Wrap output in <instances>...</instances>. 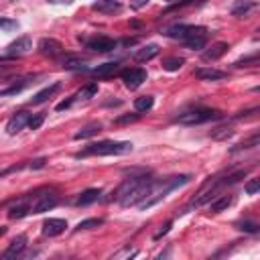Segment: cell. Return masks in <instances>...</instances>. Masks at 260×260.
Returning a JSON list of instances; mask_svg holds the SVG:
<instances>
[{
	"label": "cell",
	"mask_w": 260,
	"mask_h": 260,
	"mask_svg": "<svg viewBox=\"0 0 260 260\" xmlns=\"http://www.w3.org/2000/svg\"><path fill=\"white\" fill-rule=\"evenodd\" d=\"M8 61H14V59L8 57V55H0V65H2V63H8Z\"/></svg>",
	"instance_id": "cell-45"
},
{
	"label": "cell",
	"mask_w": 260,
	"mask_h": 260,
	"mask_svg": "<svg viewBox=\"0 0 260 260\" xmlns=\"http://www.w3.org/2000/svg\"><path fill=\"white\" fill-rule=\"evenodd\" d=\"M45 122V114H35V116H30V120H28V128L30 130H37V128H41V124Z\"/></svg>",
	"instance_id": "cell-38"
},
{
	"label": "cell",
	"mask_w": 260,
	"mask_h": 260,
	"mask_svg": "<svg viewBox=\"0 0 260 260\" xmlns=\"http://www.w3.org/2000/svg\"><path fill=\"white\" fill-rule=\"evenodd\" d=\"M195 77L201 81H219V79H225L228 73L213 69V67H199V69H195Z\"/></svg>",
	"instance_id": "cell-15"
},
{
	"label": "cell",
	"mask_w": 260,
	"mask_h": 260,
	"mask_svg": "<svg viewBox=\"0 0 260 260\" xmlns=\"http://www.w3.org/2000/svg\"><path fill=\"white\" fill-rule=\"evenodd\" d=\"M169 252H171V250L167 248V250H165L162 254H158V258H156V260H167V258H169Z\"/></svg>",
	"instance_id": "cell-44"
},
{
	"label": "cell",
	"mask_w": 260,
	"mask_h": 260,
	"mask_svg": "<svg viewBox=\"0 0 260 260\" xmlns=\"http://www.w3.org/2000/svg\"><path fill=\"white\" fill-rule=\"evenodd\" d=\"M91 8L98 10V12H104V14H116V12L122 10V4L114 2V0H100V2H93Z\"/></svg>",
	"instance_id": "cell-20"
},
{
	"label": "cell",
	"mask_w": 260,
	"mask_h": 260,
	"mask_svg": "<svg viewBox=\"0 0 260 260\" xmlns=\"http://www.w3.org/2000/svg\"><path fill=\"white\" fill-rule=\"evenodd\" d=\"M102 130V124L100 122H91V124H87V126H83L79 132H75V140H85V138H91V136H95L98 132Z\"/></svg>",
	"instance_id": "cell-23"
},
{
	"label": "cell",
	"mask_w": 260,
	"mask_h": 260,
	"mask_svg": "<svg viewBox=\"0 0 260 260\" xmlns=\"http://www.w3.org/2000/svg\"><path fill=\"white\" fill-rule=\"evenodd\" d=\"M4 234H6V228H4V225H0V236H4Z\"/></svg>",
	"instance_id": "cell-46"
},
{
	"label": "cell",
	"mask_w": 260,
	"mask_h": 260,
	"mask_svg": "<svg viewBox=\"0 0 260 260\" xmlns=\"http://www.w3.org/2000/svg\"><path fill=\"white\" fill-rule=\"evenodd\" d=\"M189 30H191V24H173V26H169L165 30V35L169 39H175V41H181L183 43L189 37Z\"/></svg>",
	"instance_id": "cell-18"
},
{
	"label": "cell",
	"mask_w": 260,
	"mask_h": 260,
	"mask_svg": "<svg viewBox=\"0 0 260 260\" xmlns=\"http://www.w3.org/2000/svg\"><path fill=\"white\" fill-rule=\"evenodd\" d=\"M154 179H150V177H144L142 179V183L138 185V187H134L122 201H120V205L122 207H132V205H140L148 195H150V191H152V187H154Z\"/></svg>",
	"instance_id": "cell-4"
},
{
	"label": "cell",
	"mask_w": 260,
	"mask_h": 260,
	"mask_svg": "<svg viewBox=\"0 0 260 260\" xmlns=\"http://www.w3.org/2000/svg\"><path fill=\"white\" fill-rule=\"evenodd\" d=\"M207 28L205 26H199V24H191V30H189V37L183 41L189 49H193V51H199V49H203L205 45H207Z\"/></svg>",
	"instance_id": "cell-5"
},
{
	"label": "cell",
	"mask_w": 260,
	"mask_h": 260,
	"mask_svg": "<svg viewBox=\"0 0 260 260\" xmlns=\"http://www.w3.org/2000/svg\"><path fill=\"white\" fill-rule=\"evenodd\" d=\"M32 49V41L28 37H18L16 41H12L8 47H6V55L12 57V59H18L22 57L24 53H28Z\"/></svg>",
	"instance_id": "cell-9"
},
{
	"label": "cell",
	"mask_w": 260,
	"mask_h": 260,
	"mask_svg": "<svg viewBox=\"0 0 260 260\" xmlns=\"http://www.w3.org/2000/svg\"><path fill=\"white\" fill-rule=\"evenodd\" d=\"M244 191H246L248 195H256V193L260 191V179H250V181L244 185Z\"/></svg>",
	"instance_id": "cell-36"
},
{
	"label": "cell",
	"mask_w": 260,
	"mask_h": 260,
	"mask_svg": "<svg viewBox=\"0 0 260 260\" xmlns=\"http://www.w3.org/2000/svg\"><path fill=\"white\" fill-rule=\"evenodd\" d=\"M73 100H75V95H71L69 100H63V102H59V104L55 106V110H57V112H63V110H67V108L73 104Z\"/></svg>",
	"instance_id": "cell-41"
},
{
	"label": "cell",
	"mask_w": 260,
	"mask_h": 260,
	"mask_svg": "<svg viewBox=\"0 0 260 260\" xmlns=\"http://www.w3.org/2000/svg\"><path fill=\"white\" fill-rule=\"evenodd\" d=\"M209 136H211L213 140H225V138L234 136V128H232V126H217V128H213V130L209 132Z\"/></svg>",
	"instance_id": "cell-29"
},
{
	"label": "cell",
	"mask_w": 260,
	"mask_h": 260,
	"mask_svg": "<svg viewBox=\"0 0 260 260\" xmlns=\"http://www.w3.org/2000/svg\"><path fill=\"white\" fill-rule=\"evenodd\" d=\"M248 175V169H240V171H236V173H232V175H228L223 181H221V185H234V183H238V181H242L244 177Z\"/></svg>",
	"instance_id": "cell-33"
},
{
	"label": "cell",
	"mask_w": 260,
	"mask_h": 260,
	"mask_svg": "<svg viewBox=\"0 0 260 260\" xmlns=\"http://www.w3.org/2000/svg\"><path fill=\"white\" fill-rule=\"evenodd\" d=\"M140 118V114H124V116H118L116 120H114V124H132V122H136Z\"/></svg>",
	"instance_id": "cell-37"
},
{
	"label": "cell",
	"mask_w": 260,
	"mask_h": 260,
	"mask_svg": "<svg viewBox=\"0 0 260 260\" xmlns=\"http://www.w3.org/2000/svg\"><path fill=\"white\" fill-rule=\"evenodd\" d=\"M120 77H122V81L128 89H136L146 81V71L140 69V67H130V69H124L120 73Z\"/></svg>",
	"instance_id": "cell-6"
},
{
	"label": "cell",
	"mask_w": 260,
	"mask_h": 260,
	"mask_svg": "<svg viewBox=\"0 0 260 260\" xmlns=\"http://www.w3.org/2000/svg\"><path fill=\"white\" fill-rule=\"evenodd\" d=\"M37 49H39V53H41V55H47V57H57V55H61L63 45H61L57 39H49V37H45V39H41V41H39Z\"/></svg>",
	"instance_id": "cell-13"
},
{
	"label": "cell",
	"mask_w": 260,
	"mask_h": 260,
	"mask_svg": "<svg viewBox=\"0 0 260 260\" xmlns=\"http://www.w3.org/2000/svg\"><path fill=\"white\" fill-rule=\"evenodd\" d=\"M232 203H234V197H232V195H217V197L211 201V211H213V213H219V211L228 209Z\"/></svg>",
	"instance_id": "cell-24"
},
{
	"label": "cell",
	"mask_w": 260,
	"mask_h": 260,
	"mask_svg": "<svg viewBox=\"0 0 260 260\" xmlns=\"http://www.w3.org/2000/svg\"><path fill=\"white\" fill-rule=\"evenodd\" d=\"M191 181V175H179V177H171V179H165L162 183H154V187H152V191H150V195L138 205L140 209H146V207H152L154 203H158L160 199H165L173 189H177V187H181V185H185V183H189Z\"/></svg>",
	"instance_id": "cell-2"
},
{
	"label": "cell",
	"mask_w": 260,
	"mask_h": 260,
	"mask_svg": "<svg viewBox=\"0 0 260 260\" xmlns=\"http://www.w3.org/2000/svg\"><path fill=\"white\" fill-rule=\"evenodd\" d=\"M221 118V112L219 110H213V108H195V110H187L183 114H179L175 118L177 124L181 126H197V124H203V122H209V120H217Z\"/></svg>",
	"instance_id": "cell-3"
},
{
	"label": "cell",
	"mask_w": 260,
	"mask_h": 260,
	"mask_svg": "<svg viewBox=\"0 0 260 260\" xmlns=\"http://www.w3.org/2000/svg\"><path fill=\"white\" fill-rule=\"evenodd\" d=\"M57 203H59L57 193H45V195H39V199L30 205V211L32 213H45V211H51L53 207H57Z\"/></svg>",
	"instance_id": "cell-8"
},
{
	"label": "cell",
	"mask_w": 260,
	"mask_h": 260,
	"mask_svg": "<svg viewBox=\"0 0 260 260\" xmlns=\"http://www.w3.org/2000/svg\"><path fill=\"white\" fill-rule=\"evenodd\" d=\"M24 248H26V236L20 234V236H16V238L8 244V248L0 254V260H16V258L24 252Z\"/></svg>",
	"instance_id": "cell-7"
},
{
	"label": "cell",
	"mask_w": 260,
	"mask_h": 260,
	"mask_svg": "<svg viewBox=\"0 0 260 260\" xmlns=\"http://www.w3.org/2000/svg\"><path fill=\"white\" fill-rule=\"evenodd\" d=\"M65 230H67V221L61 219V217H49V219L43 221V228H41V232H43L45 236H49V238L59 236V234H63Z\"/></svg>",
	"instance_id": "cell-12"
},
{
	"label": "cell",
	"mask_w": 260,
	"mask_h": 260,
	"mask_svg": "<svg viewBox=\"0 0 260 260\" xmlns=\"http://www.w3.org/2000/svg\"><path fill=\"white\" fill-rule=\"evenodd\" d=\"M98 93V83H87V85H83L77 93H75V98H81V100H89V98H93Z\"/></svg>",
	"instance_id": "cell-31"
},
{
	"label": "cell",
	"mask_w": 260,
	"mask_h": 260,
	"mask_svg": "<svg viewBox=\"0 0 260 260\" xmlns=\"http://www.w3.org/2000/svg\"><path fill=\"white\" fill-rule=\"evenodd\" d=\"M183 65H185L183 57H169L162 61V69H167V71H179Z\"/></svg>",
	"instance_id": "cell-30"
},
{
	"label": "cell",
	"mask_w": 260,
	"mask_h": 260,
	"mask_svg": "<svg viewBox=\"0 0 260 260\" xmlns=\"http://www.w3.org/2000/svg\"><path fill=\"white\" fill-rule=\"evenodd\" d=\"M30 116L32 114H28V112H16L10 120H8V124H6V132L10 134V136H14V134H18L26 124H28V120H30Z\"/></svg>",
	"instance_id": "cell-11"
},
{
	"label": "cell",
	"mask_w": 260,
	"mask_h": 260,
	"mask_svg": "<svg viewBox=\"0 0 260 260\" xmlns=\"http://www.w3.org/2000/svg\"><path fill=\"white\" fill-rule=\"evenodd\" d=\"M136 256H138V252H132V256H130V258H128V260H134V258H136Z\"/></svg>",
	"instance_id": "cell-47"
},
{
	"label": "cell",
	"mask_w": 260,
	"mask_h": 260,
	"mask_svg": "<svg viewBox=\"0 0 260 260\" xmlns=\"http://www.w3.org/2000/svg\"><path fill=\"white\" fill-rule=\"evenodd\" d=\"M59 89H61V83H59V81H55L53 85H47V87H43L41 91H37V93L32 95L30 104H35V106H37V104H45V102H47L49 98H53Z\"/></svg>",
	"instance_id": "cell-16"
},
{
	"label": "cell",
	"mask_w": 260,
	"mask_h": 260,
	"mask_svg": "<svg viewBox=\"0 0 260 260\" xmlns=\"http://www.w3.org/2000/svg\"><path fill=\"white\" fill-rule=\"evenodd\" d=\"M258 142H260V136H258V134H252L250 138H246V140L238 142L236 146H232V148H230V152L234 154V152H240V150H248V148H254V146H258Z\"/></svg>",
	"instance_id": "cell-25"
},
{
	"label": "cell",
	"mask_w": 260,
	"mask_h": 260,
	"mask_svg": "<svg viewBox=\"0 0 260 260\" xmlns=\"http://www.w3.org/2000/svg\"><path fill=\"white\" fill-rule=\"evenodd\" d=\"M258 63V55H250V57H242L234 63V67H250V65H256Z\"/></svg>",
	"instance_id": "cell-35"
},
{
	"label": "cell",
	"mask_w": 260,
	"mask_h": 260,
	"mask_svg": "<svg viewBox=\"0 0 260 260\" xmlns=\"http://www.w3.org/2000/svg\"><path fill=\"white\" fill-rule=\"evenodd\" d=\"M228 49H230V45L228 43H223V41H217V43H213L211 47H207L205 51H203V61H217L219 57H223L225 53H228Z\"/></svg>",
	"instance_id": "cell-14"
},
{
	"label": "cell",
	"mask_w": 260,
	"mask_h": 260,
	"mask_svg": "<svg viewBox=\"0 0 260 260\" xmlns=\"http://www.w3.org/2000/svg\"><path fill=\"white\" fill-rule=\"evenodd\" d=\"M120 69V61H108V63H102L98 67L91 69V75L93 77H108L112 73H116Z\"/></svg>",
	"instance_id": "cell-21"
},
{
	"label": "cell",
	"mask_w": 260,
	"mask_h": 260,
	"mask_svg": "<svg viewBox=\"0 0 260 260\" xmlns=\"http://www.w3.org/2000/svg\"><path fill=\"white\" fill-rule=\"evenodd\" d=\"M102 223H104V219H102V217H89V219L79 221L75 230H91V228H98V225H102Z\"/></svg>",
	"instance_id": "cell-34"
},
{
	"label": "cell",
	"mask_w": 260,
	"mask_h": 260,
	"mask_svg": "<svg viewBox=\"0 0 260 260\" xmlns=\"http://www.w3.org/2000/svg\"><path fill=\"white\" fill-rule=\"evenodd\" d=\"M158 53H160V47H158V45H154V43H150V45H146V47L138 49V51L134 53V59H136L138 63H144V61L154 59Z\"/></svg>",
	"instance_id": "cell-17"
},
{
	"label": "cell",
	"mask_w": 260,
	"mask_h": 260,
	"mask_svg": "<svg viewBox=\"0 0 260 260\" xmlns=\"http://www.w3.org/2000/svg\"><path fill=\"white\" fill-rule=\"evenodd\" d=\"M171 225H173V221H169V223H165V228H162L160 232H156V234H154V240H160V238H162V236H165V234H167V232L171 230Z\"/></svg>",
	"instance_id": "cell-43"
},
{
	"label": "cell",
	"mask_w": 260,
	"mask_h": 260,
	"mask_svg": "<svg viewBox=\"0 0 260 260\" xmlns=\"http://www.w3.org/2000/svg\"><path fill=\"white\" fill-rule=\"evenodd\" d=\"M45 162H47V158H37V160H32V162L28 165V169H43Z\"/></svg>",
	"instance_id": "cell-42"
},
{
	"label": "cell",
	"mask_w": 260,
	"mask_h": 260,
	"mask_svg": "<svg viewBox=\"0 0 260 260\" xmlns=\"http://www.w3.org/2000/svg\"><path fill=\"white\" fill-rule=\"evenodd\" d=\"M16 26H18L16 20H12V18H2V16H0V28H4V30H12V28H16Z\"/></svg>",
	"instance_id": "cell-40"
},
{
	"label": "cell",
	"mask_w": 260,
	"mask_h": 260,
	"mask_svg": "<svg viewBox=\"0 0 260 260\" xmlns=\"http://www.w3.org/2000/svg\"><path fill=\"white\" fill-rule=\"evenodd\" d=\"M238 230L248 232V234H256L258 232V223L256 221H242V223H238Z\"/></svg>",
	"instance_id": "cell-39"
},
{
	"label": "cell",
	"mask_w": 260,
	"mask_h": 260,
	"mask_svg": "<svg viewBox=\"0 0 260 260\" xmlns=\"http://www.w3.org/2000/svg\"><path fill=\"white\" fill-rule=\"evenodd\" d=\"M132 152V142H118V140H102V142H93L87 144L81 152H77L75 156H118V154H128Z\"/></svg>",
	"instance_id": "cell-1"
},
{
	"label": "cell",
	"mask_w": 260,
	"mask_h": 260,
	"mask_svg": "<svg viewBox=\"0 0 260 260\" xmlns=\"http://www.w3.org/2000/svg\"><path fill=\"white\" fill-rule=\"evenodd\" d=\"M215 197H217V195H215V187H213V189H207V191H203L197 199L191 201V207H201V205H205V203H211Z\"/></svg>",
	"instance_id": "cell-28"
},
{
	"label": "cell",
	"mask_w": 260,
	"mask_h": 260,
	"mask_svg": "<svg viewBox=\"0 0 260 260\" xmlns=\"http://www.w3.org/2000/svg\"><path fill=\"white\" fill-rule=\"evenodd\" d=\"M28 213H30V205L26 201H18V203H14V205L8 207V217L10 219H22Z\"/></svg>",
	"instance_id": "cell-22"
},
{
	"label": "cell",
	"mask_w": 260,
	"mask_h": 260,
	"mask_svg": "<svg viewBox=\"0 0 260 260\" xmlns=\"http://www.w3.org/2000/svg\"><path fill=\"white\" fill-rule=\"evenodd\" d=\"M85 45H87V49H91L95 53H110V51L116 49V41L110 39V37H102V35L85 41Z\"/></svg>",
	"instance_id": "cell-10"
},
{
	"label": "cell",
	"mask_w": 260,
	"mask_h": 260,
	"mask_svg": "<svg viewBox=\"0 0 260 260\" xmlns=\"http://www.w3.org/2000/svg\"><path fill=\"white\" fill-rule=\"evenodd\" d=\"M252 8H254V2H240V4H236V6L232 8V14L238 16V18H242V16H246Z\"/></svg>",
	"instance_id": "cell-32"
},
{
	"label": "cell",
	"mask_w": 260,
	"mask_h": 260,
	"mask_svg": "<svg viewBox=\"0 0 260 260\" xmlns=\"http://www.w3.org/2000/svg\"><path fill=\"white\" fill-rule=\"evenodd\" d=\"M100 195H102V191L100 189H95V187H91V189H85L77 199H75V205L77 207H85V205H91V203H95L98 199H100Z\"/></svg>",
	"instance_id": "cell-19"
},
{
	"label": "cell",
	"mask_w": 260,
	"mask_h": 260,
	"mask_svg": "<svg viewBox=\"0 0 260 260\" xmlns=\"http://www.w3.org/2000/svg\"><path fill=\"white\" fill-rule=\"evenodd\" d=\"M85 59H81V57H75V55H65L63 59H61V65L65 67V69H85Z\"/></svg>",
	"instance_id": "cell-26"
},
{
	"label": "cell",
	"mask_w": 260,
	"mask_h": 260,
	"mask_svg": "<svg viewBox=\"0 0 260 260\" xmlns=\"http://www.w3.org/2000/svg\"><path fill=\"white\" fill-rule=\"evenodd\" d=\"M154 106V98L152 95H140L134 100V110L136 112H148Z\"/></svg>",
	"instance_id": "cell-27"
}]
</instances>
